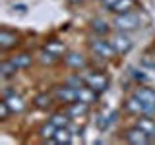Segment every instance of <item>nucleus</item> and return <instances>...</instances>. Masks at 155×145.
I'll return each mask as SVG.
<instances>
[{
    "instance_id": "obj_1",
    "label": "nucleus",
    "mask_w": 155,
    "mask_h": 145,
    "mask_svg": "<svg viewBox=\"0 0 155 145\" xmlns=\"http://www.w3.org/2000/svg\"><path fill=\"white\" fill-rule=\"evenodd\" d=\"M124 108L128 110L130 114H136V116H155V105H149V103H143L142 99H138V97H130V99H126L124 103Z\"/></svg>"
},
{
    "instance_id": "obj_2",
    "label": "nucleus",
    "mask_w": 155,
    "mask_h": 145,
    "mask_svg": "<svg viewBox=\"0 0 155 145\" xmlns=\"http://www.w3.org/2000/svg\"><path fill=\"white\" fill-rule=\"evenodd\" d=\"M140 23H142V18L134 12H126V14H116L113 25L118 29V31H132V29H138Z\"/></svg>"
},
{
    "instance_id": "obj_3",
    "label": "nucleus",
    "mask_w": 155,
    "mask_h": 145,
    "mask_svg": "<svg viewBox=\"0 0 155 145\" xmlns=\"http://www.w3.org/2000/svg\"><path fill=\"white\" fill-rule=\"evenodd\" d=\"M89 47H91V50H93V54L95 56H99V58H105V60H109V58H113L114 56V47H113V43L110 41H105V39H91V43H89Z\"/></svg>"
},
{
    "instance_id": "obj_4",
    "label": "nucleus",
    "mask_w": 155,
    "mask_h": 145,
    "mask_svg": "<svg viewBox=\"0 0 155 145\" xmlns=\"http://www.w3.org/2000/svg\"><path fill=\"white\" fill-rule=\"evenodd\" d=\"M52 97H54L56 103L70 105V103H74V101L78 99V89L66 83V85H62V87H56L54 93H52Z\"/></svg>"
},
{
    "instance_id": "obj_5",
    "label": "nucleus",
    "mask_w": 155,
    "mask_h": 145,
    "mask_svg": "<svg viewBox=\"0 0 155 145\" xmlns=\"http://www.w3.org/2000/svg\"><path fill=\"white\" fill-rule=\"evenodd\" d=\"M84 79H85V85L91 87L97 93H101V91H105L107 87H109V79H107L103 74H85Z\"/></svg>"
},
{
    "instance_id": "obj_6",
    "label": "nucleus",
    "mask_w": 155,
    "mask_h": 145,
    "mask_svg": "<svg viewBox=\"0 0 155 145\" xmlns=\"http://www.w3.org/2000/svg\"><path fill=\"white\" fill-rule=\"evenodd\" d=\"M110 43H113L114 50L118 52V54H124V52H128L130 48H132V39L126 35L124 31H118L113 39H110Z\"/></svg>"
},
{
    "instance_id": "obj_7",
    "label": "nucleus",
    "mask_w": 155,
    "mask_h": 145,
    "mask_svg": "<svg viewBox=\"0 0 155 145\" xmlns=\"http://www.w3.org/2000/svg\"><path fill=\"white\" fill-rule=\"evenodd\" d=\"M124 139L128 143H134V145H140V143H147V141H151V139H149V135L143 132L142 128H138V126H136V128H132V130H128V132L124 134Z\"/></svg>"
},
{
    "instance_id": "obj_8",
    "label": "nucleus",
    "mask_w": 155,
    "mask_h": 145,
    "mask_svg": "<svg viewBox=\"0 0 155 145\" xmlns=\"http://www.w3.org/2000/svg\"><path fill=\"white\" fill-rule=\"evenodd\" d=\"M18 43H19V39H18L16 33L8 31V29H2V31H0V48H2V50L14 48Z\"/></svg>"
},
{
    "instance_id": "obj_9",
    "label": "nucleus",
    "mask_w": 155,
    "mask_h": 145,
    "mask_svg": "<svg viewBox=\"0 0 155 145\" xmlns=\"http://www.w3.org/2000/svg\"><path fill=\"white\" fill-rule=\"evenodd\" d=\"M4 101L8 103L10 110H12L14 114H19V112H23V110H25V101H23L19 95H16V93H12V95H8V97H4Z\"/></svg>"
},
{
    "instance_id": "obj_10",
    "label": "nucleus",
    "mask_w": 155,
    "mask_h": 145,
    "mask_svg": "<svg viewBox=\"0 0 155 145\" xmlns=\"http://www.w3.org/2000/svg\"><path fill=\"white\" fill-rule=\"evenodd\" d=\"M64 64L72 70H81L85 66V58L80 54V52H68L64 56Z\"/></svg>"
},
{
    "instance_id": "obj_11",
    "label": "nucleus",
    "mask_w": 155,
    "mask_h": 145,
    "mask_svg": "<svg viewBox=\"0 0 155 145\" xmlns=\"http://www.w3.org/2000/svg\"><path fill=\"white\" fill-rule=\"evenodd\" d=\"M76 101H81V103H85V105H91V103H95L97 101V91H93L91 87H80L78 89V99Z\"/></svg>"
},
{
    "instance_id": "obj_12",
    "label": "nucleus",
    "mask_w": 155,
    "mask_h": 145,
    "mask_svg": "<svg viewBox=\"0 0 155 145\" xmlns=\"http://www.w3.org/2000/svg\"><path fill=\"white\" fill-rule=\"evenodd\" d=\"M134 8H136V0H116L109 10L114 14H126V12H132Z\"/></svg>"
},
{
    "instance_id": "obj_13",
    "label": "nucleus",
    "mask_w": 155,
    "mask_h": 145,
    "mask_svg": "<svg viewBox=\"0 0 155 145\" xmlns=\"http://www.w3.org/2000/svg\"><path fill=\"white\" fill-rule=\"evenodd\" d=\"M87 108H89V105L81 103V101H74V103H70L68 106V116H72V118H80V116H84L87 112Z\"/></svg>"
},
{
    "instance_id": "obj_14",
    "label": "nucleus",
    "mask_w": 155,
    "mask_h": 145,
    "mask_svg": "<svg viewBox=\"0 0 155 145\" xmlns=\"http://www.w3.org/2000/svg\"><path fill=\"white\" fill-rule=\"evenodd\" d=\"M116 120H118V112H114V110H113V112H107V114H99L97 124H99V128L105 132V130H109Z\"/></svg>"
},
{
    "instance_id": "obj_15",
    "label": "nucleus",
    "mask_w": 155,
    "mask_h": 145,
    "mask_svg": "<svg viewBox=\"0 0 155 145\" xmlns=\"http://www.w3.org/2000/svg\"><path fill=\"white\" fill-rule=\"evenodd\" d=\"M10 60L14 62V66H16L18 70H25V68H29V66H31L33 58H31V54H27V52H21V54H16V56H12Z\"/></svg>"
},
{
    "instance_id": "obj_16",
    "label": "nucleus",
    "mask_w": 155,
    "mask_h": 145,
    "mask_svg": "<svg viewBox=\"0 0 155 145\" xmlns=\"http://www.w3.org/2000/svg\"><path fill=\"white\" fill-rule=\"evenodd\" d=\"M52 141L54 143H72L74 141V135H72V132L68 128H58L54 137H52Z\"/></svg>"
},
{
    "instance_id": "obj_17",
    "label": "nucleus",
    "mask_w": 155,
    "mask_h": 145,
    "mask_svg": "<svg viewBox=\"0 0 155 145\" xmlns=\"http://www.w3.org/2000/svg\"><path fill=\"white\" fill-rule=\"evenodd\" d=\"M138 99H142L143 103H149V105H155V91L153 89H147V87H140V89H136L134 93Z\"/></svg>"
},
{
    "instance_id": "obj_18",
    "label": "nucleus",
    "mask_w": 155,
    "mask_h": 145,
    "mask_svg": "<svg viewBox=\"0 0 155 145\" xmlns=\"http://www.w3.org/2000/svg\"><path fill=\"white\" fill-rule=\"evenodd\" d=\"M16 72H18V68L14 66L12 60H6V62H2V64H0V76H2V79H8V77H12Z\"/></svg>"
},
{
    "instance_id": "obj_19",
    "label": "nucleus",
    "mask_w": 155,
    "mask_h": 145,
    "mask_svg": "<svg viewBox=\"0 0 155 145\" xmlns=\"http://www.w3.org/2000/svg\"><path fill=\"white\" fill-rule=\"evenodd\" d=\"M56 130H58V128H56V126L51 122V120H48V124H45L41 130H39V135H41L43 139H48V141H52V137H54Z\"/></svg>"
},
{
    "instance_id": "obj_20",
    "label": "nucleus",
    "mask_w": 155,
    "mask_h": 145,
    "mask_svg": "<svg viewBox=\"0 0 155 145\" xmlns=\"http://www.w3.org/2000/svg\"><path fill=\"white\" fill-rule=\"evenodd\" d=\"M52 101H54V97H51L47 93H41V95H37L35 99H33V103H35L37 108H48V106L52 105Z\"/></svg>"
},
{
    "instance_id": "obj_21",
    "label": "nucleus",
    "mask_w": 155,
    "mask_h": 145,
    "mask_svg": "<svg viewBox=\"0 0 155 145\" xmlns=\"http://www.w3.org/2000/svg\"><path fill=\"white\" fill-rule=\"evenodd\" d=\"M136 126H138V128H142L143 132L149 135V137H151V134L155 132V122H153L151 118H140V120H138V124H136Z\"/></svg>"
},
{
    "instance_id": "obj_22",
    "label": "nucleus",
    "mask_w": 155,
    "mask_h": 145,
    "mask_svg": "<svg viewBox=\"0 0 155 145\" xmlns=\"http://www.w3.org/2000/svg\"><path fill=\"white\" fill-rule=\"evenodd\" d=\"M56 60H58V56L52 54L51 50H47V48H43V50L39 52V62H41V64H54Z\"/></svg>"
},
{
    "instance_id": "obj_23",
    "label": "nucleus",
    "mask_w": 155,
    "mask_h": 145,
    "mask_svg": "<svg viewBox=\"0 0 155 145\" xmlns=\"http://www.w3.org/2000/svg\"><path fill=\"white\" fill-rule=\"evenodd\" d=\"M51 122L56 126V128H68V124H70V118H68V114H52Z\"/></svg>"
},
{
    "instance_id": "obj_24",
    "label": "nucleus",
    "mask_w": 155,
    "mask_h": 145,
    "mask_svg": "<svg viewBox=\"0 0 155 145\" xmlns=\"http://www.w3.org/2000/svg\"><path fill=\"white\" fill-rule=\"evenodd\" d=\"M47 50H51L52 54H56V56H62L66 48H64V45H62V43H58V41H51V43L47 45Z\"/></svg>"
},
{
    "instance_id": "obj_25",
    "label": "nucleus",
    "mask_w": 155,
    "mask_h": 145,
    "mask_svg": "<svg viewBox=\"0 0 155 145\" xmlns=\"http://www.w3.org/2000/svg\"><path fill=\"white\" fill-rule=\"evenodd\" d=\"M91 25H93V31L99 33V35H105V33H109V23L103 21V19H95Z\"/></svg>"
},
{
    "instance_id": "obj_26",
    "label": "nucleus",
    "mask_w": 155,
    "mask_h": 145,
    "mask_svg": "<svg viewBox=\"0 0 155 145\" xmlns=\"http://www.w3.org/2000/svg\"><path fill=\"white\" fill-rule=\"evenodd\" d=\"M10 114H14V112L10 110L8 103L2 99V103H0V120H8V118H10Z\"/></svg>"
},
{
    "instance_id": "obj_27",
    "label": "nucleus",
    "mask_w": 155,
    "mask_h": 145,
    "mask_svg": "<svg viewBox=\"0 0 155 145\" xmlns=\"http://www.w3.org/2000/svg\"><path fill=\"white\" fill-rule=\"evenodd\" d=\"M132 77L138 81H147V76L143 74V70H132Z\"/></svg>"
},
{
    "instance_id": "obj_28",
    "label": "nucleus",
    "mask_w": 155,
    "mask_h": 145,
    "mask_svg": "<svg viewBox=\"0 0 155 145\" xmlns=\"http://www.w3.org/2000/svg\"><path fill=\"white\" fill-rule=\"evenodd\" d=\"M116 2V0H103V4H105V8H110L113 4Z\"/></svg>"
},
{
    "instance_id": "obj_29",
    "label": "nucleus",
    "mask_w": 155,
    "mask_h": 145,
    "mask_svg": "<svg viewBox=\"0 0 155 145\" xmlns=\"http://www.w3.org/2000/svg\"><path fill=\"white\" fill-rule=\"evenodd\" d=\"M14 10H18V12H25V6H23V4H19V6H14Z\"/></svg>"
},
{
    "instance_id": "obj_30",
    "label": "nucleus",
    "mask_w": 155,
    "mask_h": 145,
    "mask_svg": "<svg viewBox=\"0 0 155 145\" xmlns=\"http://www.w3.org/2000/svg\"><path fill=\"white\" fill-rule=\"evenodd\" d=\"M68 2H70V4H81L84 0H68Z\"/></svg>"
},
{
    "instance_id": "obj_31",
    "label": "nucleus",
    "mask_w": 155,
    "mask_h": 145,
    "mask_svg": "<svg viewBox=\"0 0 155 145\" xmlns=\"http://www.w3.org/2000/svg\"><path fill=\"white\" fill-rule=\"evenodd\" d=\"M151 141H155V132H153V134H151Z\"/></svg>"
},
{
    "instance_id": "obj_32",
    "label": "nucleus",
    "mask_w": 155,
    "mask_h": 145,
    "mask_svg": "<svg viewBox=\"0 0 155 145\" xmlns=\"http://www.w3.org/2000/svg\"><path fill=\"white\" fill-rule=\"evenodd\" d=\"M101 2H103V0H101Z\"/></svg>"
}]
</instances>
